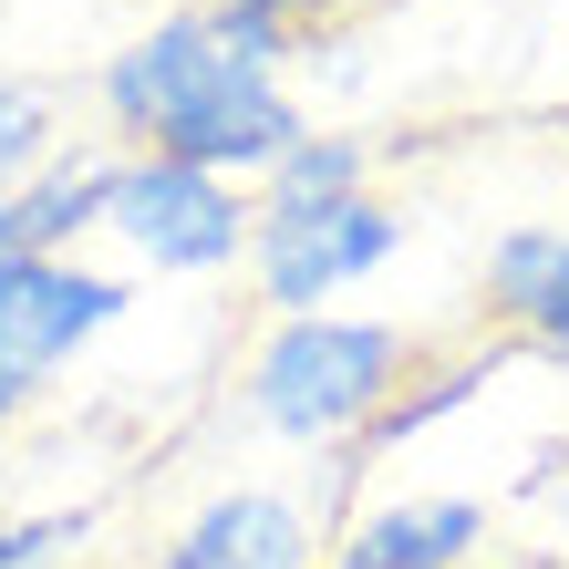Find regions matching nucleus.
<instances>
[{
    "mask_svg": "<svg viewBox=\"0 0 569 569\" xmlns=\"http://www.w3.org/2000/svg\"><path fill=\"white\" fill-rule=\"evenodd\" d=\"M290 62L300 42L239 0H177L93 73V93H104V124L124 136V156H177L228 187H259L311 136Z\"/></svg>",
    "mask_w": 569,
    "mask_h": 569,
    "instance_id": "f257e3e1",
    "label": "nucleus"
},
{
    "mask_svg": "<svg viewBox=\"0 0 569 569\" xmlns=\"http://www.w3.org/2000/svg\"><path fill=\"white\" fill-rule=\"evenodd\" d=\"M415 362H425V342L405 321L311 311V321H270V342H259L249 373H239V405H249L259 435H280V446L352 456L362 435H373V415L415 383Z\"/></svg>",
    "mask_w": 569,
    "mask_h": 569,
    "instance_id": "f03ea898",
    "label": "nucleus"
},
{
    "mask_svg": "<svg viewBox=\"0 0 569 569\" xmlns=\"http://www.w3.org/2000/svg\"><path fill=\"white\" fill-rule=\"evenodd\" d=\"M104 228L124 239V259L156 270V280H218V270L249 259L259 197L208 177V166H177V156H114Z\"/></svg>",
    "mask_w": 569,
    "mask_h": 569,
    "instance_id": "7ed1b4c3",
    "label": "nucleus"
},
{
    "mask_svg": "<svg viewBox=\"0 0 569 569\" xmlns=\"http://www.w3.org/2000/svg\"><path fill=\"white\" fill-rule=\"evenodd\" d=\"M405 249V208L393 197H321V208H259L249 228V290L270 321H311L331 311L352 280H373Z\"/></svg>",
    "mask_w": 569,
    "mask_h": 569,
    "instance_id": "20e7f679",
    "label": "nucleus"
},
{
    "mask_svg": "<svg viewBox=\"0 0 569 569\" xmlns=\"http://www.w3.org/2000/svg\"><path fill=\"white\" fill-rule=\"evenodd\" d=\"M124 311H136L124 270H93V259H0V435L42 405V383L83 342H104Z\"/></svg>",
    "mask_w": 569,
    "mask_h": 569,
    "instance_id": "39448f33",
    "label": "nucleus"
},
{
    "mask_svg": "<svg viewBox=\"0 0 569 569\" xmlns=\"http://www.w3.org/2000/svg\"><path fill=\"white\" fill-rule=\"evenodd\" d=\"M331 528L311 518V497L290 487H218L208 508H187L166 528V549L146 569H321Z\"/></svg>",
    "mask_w": 569,
    "mask_h": 569,
    "instance_id": "423d86ee",
    "label": "nucleus"
},
{
    "mask_svg": "<svg viewBox=\"0 0 569 569\" xmlns=\"http://www.w3.org/2000/svg\"><path fill=\"white\" fill-rule=\"evenodd\" d=\"M487 549H497L487 497H383L331 528L321 569H477Z\"/></svg>",
    "mask_w": 569,
    "mask_h": 569,
    "instance_id": "0eeeda50",
    "label": "nucleus"
},
{
    "mask_svg": "<svg viewBox=\"0 0 569 569\" xmlns=\"http://www.w3.org/2000/svg\"><path fill=\"white\" fill-rule=\"evenodd\" d=\"M114 156L124 146H52L31 177L0 187V259H73L93 228H104Z\"/></svg>",
    "mask_w": 569,
    "mask_h": 569,
    "instance_id": "6e6552de",
    "label": "nucleus"
},
{
    "mask_svg": "<svg viewBox=\"0 0 569 569\" xmlns=\"http://www.w3.org/2000/svg\"><path fill=\"white\" fill-rule=\"evenodd\" d=\"M487 321L508 342H539L569 362V228H508L487 249Z\"/></svg>",
    "mask_w": 569,
    "mask_h": 569,
    "instance_id": "1a4fd4ad",
    "label": "nucleus"
},
{
    "mask_svg": "<svg viewBox=\"0 0 569 569\" xmlns=\"http://www.w3.org/2000/svg\"><path fill=\"white\" fill-rule=\"evenodd\" d=\"M497 362H508V342H466V352H425V362H415V383L393 393V405L373 415V435H362V446L342 456V477H362V466H373V456H393V446H415V435H425L435 415H456V405H477Z\"/></svg>",
    "mask_w": 569,
    "mask_h": 569,
    "instance_id": "9d476101",
    "label": "nucleus"
},
{
    "mask_svg": "<svg viewBox=\"0 0 569 569\" xmlns=\"http://www.w3.org/2000/svg\"><path fill=\"white\" fill-rule=\"evenodd\" d=\"M362 187H373V156H362V136H321V124H311V136H300L249 197H259V208H321V197H362Z\"/></svg>",
    "mask_w": 569,
    "mask_h": 569,
    "instance_id": "9b49d317",
    "label": "nucleus"
},
{
    "mask_svg": "<svg viewBox=\"0 0 569 569\" xmlns=\"http://www.w3.org/2000/svg\"><path fill=\"white\" fill-rule=\"evenodd\" d=\"M93 539V508H42V518H0V569H52Z\"/></svg>",
    "mask_w": 569,
    "mask_h": 569,
    "instance_id": "f8f14e48",
    "label": "nucleus"
},
{
    "mask_svg": "<svg viewBox=\"0 0 569 569\" xmlns=\"http://www.w3.org/2000/svg\"><path fill=\"white\" fill-rule=\"evenodd\" d=\"M42 156H52V104H42L21 73H0V187L31 177Z\"/></svg>",
    "mask_w": 569,
    "mask_h": 569,
    "instance_id": "ddd939ff",
    "label": "nucleus"
},
{
    "mask_svg": "<svg viewBox=\"0 0 569 569\" xmlns=\"http://www.w3.org/2000/svg\"><path fill=\"white\" fill-rule=\"evenodd\" d=\"M239 11H259V21H270V31H290V42H300V52H311V42H321V31H342V21L362 11V0H239Z\"/></svg>",
    "mask_w": 569,
    "mask_h": 569,
    "instance_id": "4468645a",
    "label": "nucleus"
},
{
    "mask_svg": "<svg viewBox=\"0 0 569 569\" xmlns=\"http://www.w3.org/2000/svg\"><path fill=\"white\" fill-rule=\"evenodd\" d=\"M477 569H549V559H477Z\"/></svg>",
    "mask_w": 569,
    "mask_h": 569,
    "instance_id": "2eb2a0df",
    "label": "nucleus"
},
{
    "mask_svg": "<svg viewBox=\"0 0 569 569\" xmlns=\"http://www.w3.org/2000/svg\"><path fill=\"white\" fill-rule=\"evenodd\" d=\"M559 136H569V104H559Z\"/></svg>",
    "mask_w": 569,
    "mask_h": 569,
    "instance_id": "dca6fc26",
    "label": "nucleus"
}]
</instances>
